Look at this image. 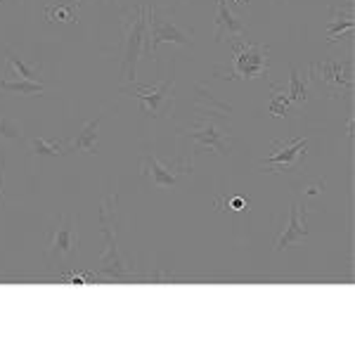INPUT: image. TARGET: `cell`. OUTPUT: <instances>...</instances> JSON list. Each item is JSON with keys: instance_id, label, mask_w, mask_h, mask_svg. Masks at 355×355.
Wrapping results in <instances>:
<instances>
[{"instance_id": "5b68a950", "label": "cell", "mask_w": 355, "mask_h": 355, "mask_svg": "<svg viewBox=\"0 0 355 355\" xmlns=\"http://www.w3.org/2000/svg\"><path fill=\"white\" fill-rule=\"evenodd\" d=\"M311 76L329 97H348L353 93V60H320L311 67Z\"/></svg>"}, {"instance_id": "603a6c76", "label": "cell", "mask_w": 355, "mask_h": 355, "mask_svg": "<svg viewBox=\"0 0 355 355\" xmlns=\"http://www.w3.org/2000/svg\"><path fill=\"white\" fill-rule=\"evenodd\" d=\"M93 277H95L93 272H69L67 277H64V282L67 284H78V287H85V284L93 282Z\"/></svg>"}, {"instance_id": "52a82bcc", "label": "cell", "mask_w": 355, "mask_h": 355, "mask_svg": "<svg viewBox=\"0 0 355 355\" xmlns=\"http://www.w3.org/2000/svg\"><path fill=\"white\" fill-rule=\"evenodd\" d=\"M78 246V223L76 216L71 214H62L57 225L50 230L48 237V254L50 261H64L76 251Z\"/></svg>"}, {"instance_id": "ac0fdd59", "label": "cell", "mask_w": 355, "mask_h": 355, "mask_svg": "<svg viewBox=\"0 0 355 355\" xmlns=\"http://www.w3.org/2000/svg\"><path fill=\"white\" fill-rule=\"evenodd\" d=\"M8 67H10V71L15 73L17 78H24V81H41V71H38L36 67H28L24 64V62L17 57L12 50H8Z\"/></svg>"}, {"instance_id": "7c38bea8", "label": "cell", "mask_w": 355, "mask_h": 355, "mask_svg": "<svg viewBox=\"0 0 355 355\" xmlns=\"http://www.w3.org/2000/svg\"><path fill=\"white\" fill-rule=\"evenodd\" d=\"M246 33V24L239 17L232 15L227 8V0H218V10H216V41L218 43H232L239 41V36Z\"/></svg>"}, {"instance_id": "d6986e66", "label": "cell", "mask_w": 355, "mask_h": 355, "mask_svg": "<svg viewBox=\"0 0 355 355\" xmlns=\"http://www.w3.org/2000/svg\"><path fill=\"white\" fill-rule=\"evenodd\" d=\"M291 105L294 102L289 100V95H287V90L284 88H279V85H272V100H270V114L272 116H277V119H284L289 114V110H291Z\"/></svg>"}, {"instance_id": "8fae6325", "label": "cell", "mask_w": 355, "mask_h": 355, "mask_svg": "<svg viewBox=\"0 0 355 355\" xmlns=\"http://www.w3.org/2000/svg\"><path fill=\"white\" fill-rule=\"evenodd\" d=\"M308 211L306 206H303L301 202H294V206H291V214H289V225L284 227L282 234L277 237V242H275V251H284L287 246L301 242V239L308 237Z\"/></svg>"}, {"instance_id": "4fadbf2b", "label": "cell", "mask_w": 355, "mask_h": 355, "mask_svg": "<svg viewBox=\"0 0 355 355\" xmlns=\"http://www.w3.org/2000/svg\"><path fill=\"white\" fill-rule=\"evenodd\" d=\"M353 28H355V12L351 3L343 5V8H331L329 26H327L329 43H339L346 33H353Z\"/></svg>"}, {"instance_id": "6da1fadb", "label": "cell", "mask_w": 355, "mask_h": 355, "mask_svg": "<svg viewBox=\"0 0 355 355\" xmlns=\"http://www.w3.org/2000/svg\"><path fill=\"white\" fill-rule=\"evenodd\" d=\"M147 43V8L137 5L133 12L123 17V38H121V73L128 83H135L137 62L145 53Z\"/></svg>"}, {"instance_id": "9a60e30c", "label": "cell", "mask_w": 355, "mask_h": 355, "mask_svg": "<svg viewBox=\"0 0 355 355\" xmlns=\"http://www.w3.org/2000/svg\"><path fill=\"white\" fill-rule=\"evenodd\" d=\"M78 5H81V0H57V3H48L45 17H48V21L73 24V21H78Z\"/></svg>"}, {"instance_id": "277c9868", "label": "cell", "mask_w": 355, "mask_h": 355, "mask_svg": "<svg viewBox=\"0 0 355 355\" xmlns=\"http://www.w3.org/2000/svg\"><path fill=\"white\" fill-rule=\"evenodd\" d=\"M162 43H175V45H192V31H185L178 26L173 15H159L157 8H147V43L145 50L152 55V62H157V50Z\"/></svg>"}, {"instance_id": "2e32d148", "label": "cell", "mask_w": 355, "mask_h": 355, "mask_svg": "<svg viewBox=\"0 0 355 355\" xmlns=\"http://www.w3.org/2000/svg\"><path fill=\"white\" fill-rule=\"evenodd\" d=\"M45 83L43 81H24V78H17V81H8V78H0V93H12V95H36L43 93Z\"/></svg>"}, {"instance_id": "44dd1931", "label": "cell", "mask_w": 355, "mask_h": 355, "mask_svg": "<svg viewBox=\"0 0 355 355\" xmlns=\"http://www.w3.org/2000/svg\"><path fill=\"white\" fill-rule=\"evenodd\" d=\"M24 137V128L8 116H0V142H15Z\"/></svg>"}, {"instance_id": "9c48e42d", "label": "cell", "mask_w": 355, "mask_h": 355, "mask_svg": "<svg viewBox=\"0 0 355 355\" xmlns=\"http://www.w3.org/2000/svg\"><path fill=\"white\" fill-rule=\"evenodd\" d=\"M140 173L154 187H175L182 182V178L192 173V166L185 162H178L175 166H164L154 154H145L140 162Z\"/></svg>"}, {"instance_id": "ba28073f", "label": "cell", "mask_w": 355, "mask_h": 355, "mask_svg": "<svg viewBox=\"0 0 355 355\" xmlns=\"http://www.w3.org/2000/svg\"><path fill=\"white\" fill-rule=\"evenodd\" d=\"M173 85H175L173 78H171V81H162V83L152 85V88H137V85L133 83V85H128V88H121L119 93L137 97V100L142 102V112L152 119H159L166 107L173 102Z\"/></svg>"}, {"instance_id": "30bf717a", "label": "cell", "mask_w": 355, "mask_h": 355, "mask_svg": "<svg viewBox=\"0 0 355 355\" xmlns=\"http://www.w3.org/2000/svg\"><path fill=\"white\" fill-rule=\"evenodd\" d=\"M182 135L192 137L199 147H211V150H216L220 157H227V152H230V147H232V135H227L214 119H202V123L194 125V128H185Z\"/></svg>"}, {"instance_id": "5bb4252c", "label": "cell", "mask_w": 355, "mask_h": 355, "mask_svg": "<svg viewBox=\"0 0 355 355\" xmlns=\"http://www.w3.org/2000/svg\"><path fill=\"white\" fill-rule=\"evenodd\" d=\"M100 123H102V116L93 119L88 121L81 128V133L71 140H67V150L69 152H88V154H95L97 152V133H100Z\"/></svg>"}, {"instance_id": "8992f818", "label": "cell", "mask_w": 355, "mask_h": 355, "mask_svg": "<svg viewBox=\"0 0 355 355\" xmlns=\"http://www.w3.org/2000/svg\"><path fill=\"white\" fill-rule=\"evenodd\" d=\"M308 154L306 137H294L287 142H272V152L261 162V168L266 173H291L299 168V164Z\"/></svg>"}, {"instance_id": "e0dca14e", "label": "cell", "mask_w": 355, "mask_h": 355, "mask_svg": "<svg viewBox=\"0 0 355 355\" xmlns=\"http://www.w3.org/2000/svg\"><path fill=\"white\" fill-rule=\"evenodd\" d=\"M28 145H31V152L36 157H64V154H69L67 142H48L45 137H33Z\"/></svg>"}, {"instance_id": "d4e9b609", "label": "cell", "mask_w": 355, "mask_h": 355, "mask_svg": "<svg viewBox=\"0 0 355 355\" xmlns=\"http://www.w3.org/2000/svg\"><path fill=\"white\" fill-rule=\"evenodd\" d=\"M50 3H53V0H50Z\"/></svg>"}, {"instance_id": "7a4b0ae2", "label": "cell", "mask_w": 355, "mask_h": 355, "mask_svg": "<svg viewBox=\"0 0 355 355\" xmlns=\"http://www.w3.org/2000/svg\"><path fill=\"white\" fill-rule=\"evenodd\" d=\"M116 192L112 194L110 199L102 206V232L107 234V249L102 254L100 263H97V270L93 275L97 277H110V279H123V277H133V270L128 268V263L123 261L121 251H119L116 244Z\"/></svg>"}, {"instance_id": "7402d4cb", "label": "cell", "mask_w": 355, "mask_h": 355, "mask_svg": "<svg viewBox=\"0 0 355 355\" xmlns=\"http://www.w3.org/2000/svg\"><path fill=\"white\" fill-rule=\"evenodd\" d=\"M220 211H249L251 206V197H242V194H232V197H220L218 202H216Z\"/></svg>"}, {"instance_id": "cb8c5ba5", "label": "cell", "mask_w": 355, "mask_h": 355, "mask_svg": "<svg viewBox=\"0 0 355 355\" xmlns=\"http://www.w3.org/2000/svg\"><path fill=\"white\" fill-rule=\"evenodd\" d=\"M3 166H5V162H3V157H0V204H5V194H3Z\"/></svg>"}, {"instance_id": "ffe728a7", "label": "cell", "mask_w": 355, "mask_h": 355, "mask_svg": "<svg viewBox=\"0 0 355 355\" xmlns=\"http://www.w3.org/2000/svg\"><path fill=\"white\" fill-rule=\"evenodd\" d=\"M287 95H289L291 102H306L308 100V78H301V73L296 71V69H291Z\"/></svg>"}, {"instance_id": "3957f363", "label": "cell", "mask_w": 355, "mask_h": 355, "mask_svg": "<svg viewBox=\"0 0 355 355\" xmlns=\"http://www.w3.org/2000/svg\"><path fill=\"white\" fill-rule=\"evenodd\" d=\"M232 64L223 78L230 81H249V78H263L270 71V48L261 43L232 41ZM223 73V71H218Z\"/></svg>"}]
</instances>
